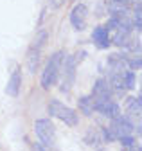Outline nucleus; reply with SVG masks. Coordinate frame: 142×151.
Segmentation results:
<instances>
[{
  "mask_svg": "<svg viewBox=\"0 0 142 151\" xmlns=\"http://www.w3.org/2000/svg\"><path fill=\"white\" fill-rule=\"evenodd\" d=\"M124 113L133 119H140V113H142V96L137 93V96H124Z\"/></svg>",
  "mask_w": 142,
  "mask_h": 151,
  "instance_id": "f8f14e48",
  "label": "nucleus"
},
{
  "mask_svg": "<svg viewBox=\"0 0 142 151\" xmlns=\"http://www.w3.org/2000/svg\"><path fill=\"white\" fill-rule=\"evenodd\" d=\"M120 113H122V108H120L117 99H110V101H106V103H103L101 106L95 108V115L103 117L104 121H112L117 115H120Z\"/></svg>",
  "mask_w": 142,
  "mask_h": 151,
  "instance_id": "9b49d317",
  "label": "nucleus"
},
{
  "mask_svg": "<svg viewBox=\"0 0 142 151\" xmlns=\"http://www.w3.org/2000/svg\"><path fill=\"white\" fill-rule=\"evenodd\" d=\"M47 113L50 119H56L60 122H63L68 128H77L81 122V115L77 113V110H74L72 106L65 104L60 99H49L47 103Z\"/></svg>",
  "mask_w": 142,
  "mask_h": 151,
  "instance_id": "7ed1b4c3",
  "label": "nucleus"
},
{
  "mask_svg": "<svg viewBox=\"0 0 142 151\" xmlns=\"http://www.w3.org/2000/svg\"><path fill=\"white\" fill-rule=\"evenodd\" d=\"M117 142H119V146H120L122 149H140V146L137 144V137H135V133L122 135V137L117 139Z\"/></svg>",
  "mask_w": 142,
  "mask_h": 151,
  "instance_id": "f3484780",
  "label": "nucleus"
},
{
  "mask_svg": "<svg viewBox=\"0 0 142 151\" xmlns=\"http://www.w3.org/2000/svg\"><path fill=\"white\" fill-rule=\"evenodd\" d=\"M65 54H67L65 49H58L47 58V61H45V65L42 68V74H40V86H42V90L49 92L50 88H54L58 85L60 68H61Z\"/></svg>",
  "mask_w": 142,
  "mask_h": 151,
  "instance_id": "f03ea898",
  "label": "nucleus"
},
{
  "mask_svg": "<svg viewBox=\"0 0 142 151\" xmlns=\"http://www.w3.org/2000/svg\"><path fill=\"white\" fill-rule=\"evenodd\" d=\"M83 142H85V146H88V147H101L104 142H103V137H101V129H99V126H90L86 129V133L83 135Z\"/></svg>",
  "mask_w": 142,
  "mask_h": 151,
  "instance_id": "4468645a",
  "label": "nucleus"
},
{
  "mask_svg": "<svg viewBox=\"0 0 142 151\" xmlns=\"http://www.w3.org/2000/svg\"><path fill=\"white\" fill-rule=\"evenodd\" d=\"M32 133L43 149H52L58 140V129L50 117H42L32 122Z\"/></svg>",
  "mask_w": 142,
  "mask_h": 151,
  "instance_id": "39448f33",
  "label": "nucleus"
},
{
  "mask_svg": "<svg viewBox=\"0 0 142 151\" xmlns=\"http://www.w3.org/2000/svg\"><path fill=\"white\" fill-rule=\"evenodd\" d=\"M65 2L67 0H47V4H49L50 9H60V7L65 6Z\"/></svg>",
  "mask_w": 142,
  "mask_h": 151,
  "instance_id": "a211bd4d",
  "label": "nucleus"
},
{
  "mask_svg": "<svg viewBox=\"0 0 142 151\" xmlns=\"http://www.w3.org/2000/svg\"><path fill=\"white\" fill-rule=\"evenodd\" d=\"M122 79H124V86H126L128 92H133L137 88V70L126 68L122 72Z\"/></svg>",
  "mask_w": 142,
  "mask_h": 151,
  "instance_id": "dca6fc26",
  "label": "nucleus"
},
{
  "mask_svg": "<svg viewBox=\"0 0 142 151\" xmlns=\"http://www.w3.org/2000/svg\"><path fill=\"white\" fill-rule=\"evenodd\" d=\"M88 14H90V9H88L86 4L83 2H76L72 7H70V13H68V22L72 25L74 31L77 32H83L88 25Z\"/></svg>",
  "mask_w": 142,
  "mask_h": 151,
  "instance_id": "6e6552de",
  "label": "nucleus"
},
{
  "mask_svg": "<svg viewBox=\"0 0 142 151\" xmlns=\"http://www.w3.org/2000/svg\"><path fill=\"white\" fill-rule=\"evenodd\" d=\"M120 52H110L108 56H106V68L108 70H126V50L119 49Z\"/></svg>",
  "mask_w": 142,
  "mask_h": 151,
  "instance_id": "ddd939ff",
  "label": "nucleus"
},
{
  "mask_svg": "<svg viewBox=\"0 0 142 151\" xmlns=\"http://www.w3.org/2000/svg\"><path fill=\"white\" fill-rule=\"evenodd\" d=\"M47 42H49V32L45 29H40L34 36V40L31 42V45L27 47V52H25V67L29 70V74H36V70L40 68V63H42V54H43V49L47 47Z\"/></svg>",
  "mask_w": 142,
  "mask_h": 151,
  "instance_id": "20e7f679",
  "label": "nucleus"
},
{
  "mask_svg": "<svg viewBox=\"0 0 142 151\" xmlns=\"http://www.w3.org/2000/svg\"><path fill=\"white\" fill-rule=\"evenodd\" d=\"M86 58V52L81 50V52H74V54H65L63 58V63H61V68H60V78H58V88L61 93L68 96L70 92L74 90V85H76V78H77V67L81 65V61Z\"/></svg>",
  "mask_w": 142,
  "mask_h": 151,
  "instance_id": "f257e3e1",
  "label": "nucleus"
},
{
  "mask_svg": "<svg viewBox=\"0 0 142 151\" xmlns=\"http://www.w3.org/2000/svg\"><path fill=\"white\" fill-rule=\"evenodd\" d=\"M90 97H92V101H94V108L101 106L103 103L110 101V99H115L113 93H112V88H110L108 81H106V78H104L103 74L99 76V78L94 79L92 90H90Z\"/></svg>",
  "mask_w": 142,
  "mask_h": 151,
  "instance_id": "0eeeda50",
  "label": "nucleus"
},
{
  "mask_svg": "<svg viewBox=\"0 0 142 151\" xmlns=\"http://www.w3.org/2000/svg\"><path fill=\"white\" fill-rule=\"evenodd\" d=\"M77 113H81V115L86 117V119H92L95 115V108H94V101L90 97V93L77 97Z\"/></svg>",
  "mask_w": 142,
  "mask_h": 151,
  "instance_id": "2eb2a0df",
  "label": "nucleus"
},
{
  "mask_svg": "<svg viewBox=\"0 0 142 151\" xmlns=\"http://www.w3.org/2000/svg\"><path fill=\"white\" fill-rule=\"evenodd\" d=\"M108 2H113V4H119V6H128L131 4V0H108Z\"/></svg>",
  "mask_w": 142,
  "mask_h": 151,
  "instance_id": "6ab92c4d",
  "label": "nucleus"
},
{
  "mask_svg": "<svg viewBox=\"0 0 142 151\" xmlns=\"http://www.w3.org/2000/svg\"><path fill=\"white\" fill-rule=\"evenodd\" d=\"M90 40L95 45V49L99 50H108L112 47V32L104 24H97L94 25V29L90 31Z\"/></svg>",
  "mask_w": 142,
  "mask_h": 151,
  "instance_id": "1a4fd4ad",
  "label": "nucleus"
},
{
  "mask_svg": "<svg viewBox=\"0 0 142 151\" xmlns=\"http://www.w3.org/2000/svg\"><path fill=\"white\" fill-rule=\"evenodd\" d=\"M22 85H24V72H22V67L20 65H14V68L11 70L9 74V79H7V85H6V93L11 97V99H16L22 92Z\"/></svg>",
  "mask_w": 142,
  "mask_h": 151,
  "instance_id": "9d476101",
  "label": "nucleus"
},
{
  "mask_svg": "<svg viewBox=\"0 0 142 151\" xmlns=\"http://www.w3.org/2000/svg\"><path fill=\"white\" fill-rule=\"evenodd\" d=\"M108 126H110L112 133H113V137H115V142H117L119 137L128 135V133H137V135H140V124H137L135 119L130 117V115H126V113H120V115H117L115 119L108 121Z\"/></svg>",
  "mask_w": 142,
  "mask_h": 151,
  "instance_id": "423d86ee",
  "label": "nucleus"
}]
</instances>
